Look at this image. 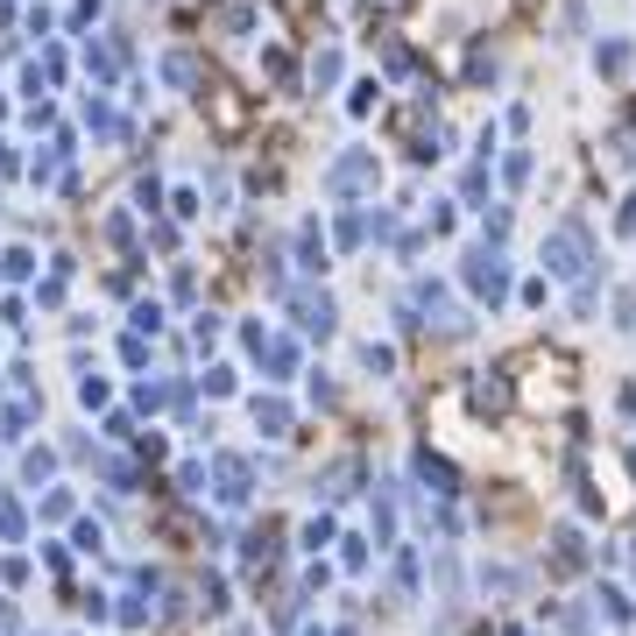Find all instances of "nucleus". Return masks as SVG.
Returning a JSON list of instances; mask_svg holds the SVG:
<instances>
[{
	"label": "nucleus",
	"mask_w": 636,
	"mask_h": 636,
	"mask_svg": "<svg viewBox=\"0 0 636 636\" xmlns=\"http://www.w3.org/2000/svg\"><path fill=\"white\" fill-rule=\"evenodd\" d=\"M325 184H333V191H361V184H375V157H340L333 170H325Z\"/></svg>",
	"instance_id": "3"
},
{
	"label": "nucleus",
	"mask_w": 636,
	"mask_h": 636,
	"mask_svg": "<svg viewBox=\"0 0 636 636\" xmlns=\"http://www.w3.org/2000/svg\"><path fill=\"white\" fill-rule=\"evenodd\" d=\"M503 178H509V184H531V149H516V157L503 163Z\"/></svg>",
	"instance_id": "5"
},
{
	"label": "nucleus",
	"mask_w": 636,
	"mask_h": 636,
	"mask_svg": "<svg viewBox=\"0 0 636 636\" xmlns=\"http://www.w3.org/2000/svg\"><path fill=\"white\" fill-rule=\"evenodd\" d=\"M545 262H552V276H587V226L558 220L545 234Z\"/></svg>",
	"instance_id": "1"
},
{
	"label": "nucleus",
	"mask_w": 636,
	"mask_h": 636,
	"mask_svg": "<svg viewBox=\"0 0 636 636\" xmlns=\"http://www.w3.org/2000/svg\"><path fill=\"white\" fill-rule=\"evenodd\" d=\"M594 64H602V71H608V79H623V71L636 64V50L623 43V36H608V43H602V50H594Z\"/></svg>",
	"instance_id": "4"
},
{
	"label": "nucleus",
	"mask_w": 636,
	"mask_h": 636,
	"mask_svg": "<svg viewBox=\"0 0 636 636\" xmlns=\"http://www.w3.org/2000/svg\"><path fill=\"white\" fill-rule=\"evenodd\" d=\"M467 283H474L481 297H503V283H509L503 255H495V248H474V255H467Z\"/></svg>",
	"instance_id": "2"
}]
</instances>
